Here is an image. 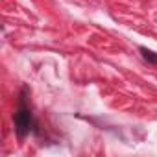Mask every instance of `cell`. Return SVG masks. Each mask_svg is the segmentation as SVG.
Wrapping results in <instances>:
<instances>
[{"instance_id":"6da1fadb","label":"cell","mask_w":157,"mask_h":157,"mask_svg":"<svg viewBox=\"0 0 157 157\" xmlns=\"http://www.w3.org/2000/svg\"><path fill=\"white\" fill-rule=\"evenodd\" d=\"M30 120H32V113H30V107L26 105L24 98L21 100V105L15 113V128H17V135L19 139H24L26 133L30 131Z\"/></svg>"},{"instance_id":"7a4b0ae2","label":"cell","mask_w":157,"mask_h":157,"mask_svg":"<svg viewBox=\"0 0 157 157\" xmlns=\"http://www.w3.org/2000/svg\"><path fill=\"white\" fill-rule=\"evenodd\" d=\"M140 54H142V57L146 59V61H150V63H153V65H157V54L155 52H151V50H148V48H140Z\"/></svg>"}]
</instances>
